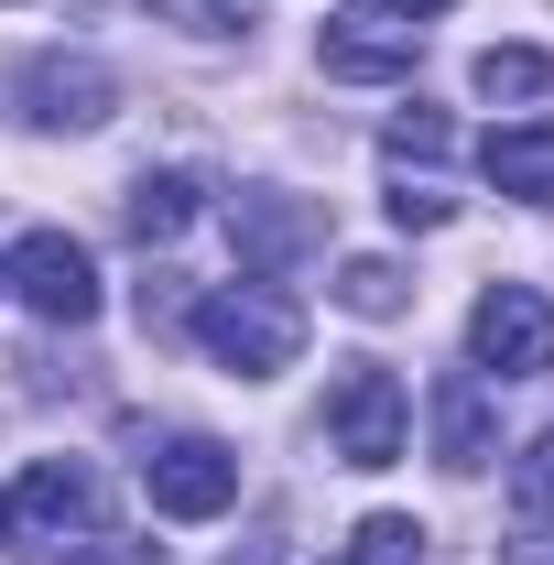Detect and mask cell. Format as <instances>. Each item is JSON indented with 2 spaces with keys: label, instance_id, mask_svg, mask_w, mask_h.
Listing matches in <instances>:
<instances>
[{
  "label": "cell",
  "instance_id": "3",
  "mask_svg": "<svg viewBox=\"0 0 554 565\" xmlns=\"http://www.w3.org/2000/svg\"><path fill=\"white\" fill-rule=\"evenodd\" d=\"M468 359H479L489 381H544L554 370V305L533 282H489L479 316H468Z\"/></svg>",
  "mask_w": 554,
  "mask_h": 565
},
{
  "label": "cell",
  "instance_id": "20",
  "mask_svg": "<svg viewBox=\"0 0 554 565\" xmlns=\"http://www.w3.org/2000/svg\"><path fill=\"white\" fill-rule=\"evenodd\" d=\"M500 565H554V522H522V533L500 544Z\"/></svg>",
  "mask_w": 554,
  "mask_h": 565
},
{
  "label": "cell",
  "instance_id": "15",
  "mask_svg": "<svg viewBox=\"0 0 554 565\" xmlns=\"http://www.w3.org/2000/svg\"><path fill=\"white\" fill-rule=\"evenodd\" d=\"M338 565H424V533L403 522V511H370V522L338 544Z\"/></svg>",
  "mask_w": 554,
  "mask_h": 565
},
{
  "label": "cell",
  "instance_id": "23",
  "mask_svg": "<svg viewBox=\"0 0 554 565\" xmlns=\"http://www.w3.org/2000/svg\"><path fill=\"white\" fill-rule=\"evenodd\" d=\"M0 533H11V500H0Z\"/></svg>",
  "mask_w": 554,
  "mask_h": 565
},
{
  "label": "cell",
  "instance_id": "4",
  "mask_svg": "<svg viewBox=\"0 0 554 565\" xmlns=\"http://www.w3.org/2000/svg\"><path fill=\"white\" fill-rule=\"evenodd\" d=\"M141 500L163 511V522H207L239 500V446H217V435H163L152 457H141Z\"/></svg>",
  "mask_w": 554,
  "mask_h": 565
},
{
  "label": "cell",
  "instance_id": "8",
  "mask_svg": "<svg viewBox=\"0 0 554 565\" xmlns=\"http://www.w3.org/2000/svg\"><path fill=\"white\" fill-rule=\"evenodd\" d=\"M228 239H239V273L273 282L283 262H305V250L327 239V217L305 207V196H239V207H228Z\"/></svg>",
  "mask_w": 554,
  "mask_h": 565
},
{
  "label": "cell",
  "instance_id": "2",
  "mask_svg": "<svg viewBox=\"0 0 554 565\" xmlns=\"http://www.w3.org/2000/svg\"><path fill=\"white\" fill-rule=\"evenodd\" d=\"M403 435H414L403 381H392L381 359H348L338 392H327V446H338L348 468H392V457H403Z\"/></svg>",
  "mask_w": 554,
  "mask_h": 565
},
{
  "label": "cell",
  "instance_id": "21",
  "mask_svg": "<svg viewBox=\"0 0 554 565\" xmlns=\"http://www.w3.org/2000/svg\"><path fill=\"white\" fill-rule=\"evenodd\" d=\"M392 11H414V22H424V11H457V0H392Z\"/></svg>",
  "mask_w": 554,
  "mask_h": 565
},
{
  "label": "cell",
  "instance_id": "7",
  "mask_svg": "<svg viewBox=\"0 0 554 565\" xmlns=\"http://www.w3.org/2000/svg\"><path fill=\"white\" fill-rule=\"evenodd\" d=\"M424 414H435V468H446V479H479L489 457H500V414H489V381H479V370H446Z\"/></svg>",
  "mask_w": 554,
  "mask_h": 565
},
{
  "label": "cell",
  "instance_id": "12",
  "mask_svg": "<svg viewBox=\"0 0 554 565\" xmlns=\"http://www.w3.org/2000/svg\"><path fill=\"white\" fill-rule=\"evenodd\" d=\"M479 98H489V109H554V55H533V44H489V55H479Z\"/></svg>",
  "mask_w": 554,
  "mask_h": 565
},
{
  "label": "cell",
  "instance_id": "22",
  "mask_svg": "<svg viewBox=\"0 0 554 565\" xmlns=\"http://www.w3.org/2000/svg\"><path fill=\"white\" fill-rule=\"evenodd\" d=\"M228 565H273V544H251V555H228Z\"/></svg>",
  "mask_w": 554,
  "mask_h": 565
},
{
  "label": "cell",
  "instance_id": "19",
  "mask_svg": "<svg viewBox=\"0 0 554 565\" xmlns=\"http://www.w3.org/2000/svg\"><path fill=\"white\" fill-rule=\"evenodd\" d=\"M66 565H163V544H66Z\"/></svg>",
  "mask_w": 554,
  "mask_h": 565
},
{
  "label": "cell",
  "instance_id": "1",
  "mask_svg": "<svg viewBox=\"0 0 554 565\" xmlns=\"http://www.w3.org/2000/svg\"><path fill=\"white\" fill-rule=\"evenodd\" d=\"M185 327H196V349H207L228 381H273V370H294V349H305V305L273 294V282H217Z\"/></svg>",
  "mask_w": 554,
  "mask_h": 565
},
{
  "label": "cell",
  "instance_id": "17",
  "mask_svg": "<svg viewBox=\"0 0 554 565\" xmlns=\"http://www.w3.org/2000/svg\"><path fill=\"white\" fill-rule=\"evenodd\" d=\"M381 152H392L403 174H414V163H446V152H457V120H435V109H403V120H392V141H381Z\"/></svg>",
  "mask_w": 554,
  "mask_h": 565
},
{
  "label": "cell",
  "instance_id": "6",
  "mask_svg": "<svg viewBox=\"0 0 554 565\" xmlns=\"http://www.w3.org/2000/svg\"><path fill=\"white\" fill-rule=\"evenodd\" d=\"M22 109H33L44 131H98V120L120 109V87H109L98 55H33V66H22Z\"/></svg>",
  "mask_w": 554,
  "mask_h": 565
},
{
  "label": "cell",
  "instance_id": "11",
  "mask_svg": "<svg viewBox=\"0 0 554 565\" xmlns=\"http://www.w3.org/2000/svg\"><path fill=\"white\" fill-rule=\"evenodd\" d=\"M479 174L500 185V196H522V207H554V120H533V131H489L479 141Z\"/></svg>",
  "mask_w": 554,
  "mask_h": 565
},
{
  "label": "cell",
  "instance_id": "13",
  "mask_svg": "<svg viewBox=\"0 0 554 565\" xmlns=\"http://www.w3.org/2000/svg\"><path fill=\"white\" fill-rule=\"evenodd\" d=\"M196 174H141L131 185V239H185V217H196Z\"/></svg>",
  "mask_w": 554,
  "mask_h": 565
},
{
  "label": "cell",
  "instance_id": "9",
  "mask_svg": "<svg viewBox=\"0 0 554 565\" xmlns=\"http://www.w3.org/2000/svg\"><path fill=\"white\" fill-rule=\"evenodd\" d=\"M11 522H22V533H55V544L87 533V522H98V468H76V457H33L22 490H11Z\"/></svg>",
  "mask_w": 554,
  "mask_h": 565
},
{
  "label": "cell",
  "instance_id": "18",
  "mask_svg": "<svg viewBox=\"0 0 554 565\" xmlns=\"http://www.w3.org/2000/svg\"><path fill=\"white\" fill-rule=\"evenodd\" d=\"M392 217H403V228H446V217H457V196H435V185H414V174H403V185H392Z\"/></svg>",
  "mask_w": 554,
  "mask_h": 565
},
{
  "label": "cell",
  "instance_id": "16",
  "mask_svg": "<svg viewBox=\"0 0 554 565\" xmlns=\"http://www.w3.org/2000/svg\"><path fill=\"white\" fill-rule=\"evenodd\" d=\"M511 511H522V522H554V424L511 457Z\"/></svg>",
  "mask_w": 554,
  "mask_h": 565
},
{
  "label": "cell",
  "instance_id": "10",
  "mask_svg": "<svg viewBox=\"0 0 554 565\" xmlns=\"http://www.w3.org/2000/svg\"><path fill=\"white\" fill-rule=\"evenodd\" d=\"M327 76H414L424 55V22H403V11H348V22H327Z\"/></svg>",
  "mask_w": 554,
  "mask_h": 565
},
{
  "label": "cell",
  "instance_id": "5",
  "mask_svg": "<svg viewBox=\"0 0 554 565\" xmlns=\"http://www.w3.org/2000/svg\"><path fill=\"white\" fill-rule=\"evenodd\" d=\"M11 294H22L44 327H87V316H98V262L76 250L66 228H33V239L11 250Z\"/></svg>",
  "mask_w": 554,
  "mask_h": 565
},
{
  "label": "cell",
  "instance_id": "14",
  "mask_svg": "<svg viewBox=\"0 0 554 565\" xmlns=\"http://www.w3.org/2000/svg\"><path fill=\"white\" fill-rule=\"evenodd\" d=\"M338 305H348V316H403V305H414V282H403V262L359 250V262H338Z\"/></svg>",
  "mask_w": 554,
  "mask_h": 565
}]
</instances>
